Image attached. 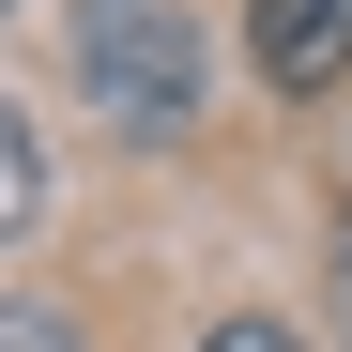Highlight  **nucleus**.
Masks as SVG:
<instances>
[{
    "label": "nucleus",
    "instance_id": "423d86ee",
    "mask_svg": "<svg viewBox=\"0 0 352 352\" xmlns=\"http://www.w3.org/2000/svg\"><path fill=\"white\" fill-rule=\"evenodd\" d=\"M0 16H16V0H0Z\"/></svg>",
    "mask_w": 352,
    "mask_h": 352
},
{
    "label": "nucleus",
    "instance_id": "0eeeda50",
    "mask_svg": "<svg viewBox=\"0 0 352 352\" xmlns=\"http://www.w3.org/2000/svg\"><path fill=\"white\" fill-rule=\"evenodd\" d=\"M337 276H352V261H337Z\"/></svg>",
    "mask_w": 352,
    "mask_h": 352
},
{
    "label": "nucleus",
    "instance_id": "f257e3e1",
    "mask_svg": "<svg viewBox=\"0 0 352 352\" xmlns=\"http://www.w3.org/2000/svg\"><path fill=\"white\" fill-rule=\"evenodd\" d=\"M62 46H77V92L123 138H184L199 123V16L184 0H77Z\"/></svg>",
    "mask_w": 352,
    "mask_h": 352
},
{
    "label": "nucleus",
    "instance_id": "20e7f679",
    "mask_svg": "<svg viewBox=\"0 0 352 352\" xmlns=\"http://www.w3.org/2000/svg\"><path fill=\"white\" fill-rule=\"evenodd\" d=\"M0 352H92V337H77L62 307H0Z\"/></svg>",
    "mask_w": 352,
    "mask_h": 352
},
{
    "label": "nucleus",
    "instance_id": "f03ea898",
    "mask_svg": "<svg viewBox=\"0 0 352 352\" xmlns=\"http://www.w3.org/2000/svg\"><path fill=\"white\" fill-rule=\"evenodd\" d=\"M245 62L276 92H337L352 77V0H245Z\"/></svg>",
    "mask_w": 352,
    "mask_h": 352
},
{
    "label": "nucleus",
    "instance_id": "7ed1b4c3",
    "mask_svg": "<svg viewBox=\"0 0 352 352\" xmlns=\"http://www.w3.org/2000/svg\"><path fill=\"white\" fill-rule=\"evenodd\" d=\"M31 199H46V153H31V123H16V107H0V245L31 230Z\"/></svg>",
    "mask_w": 352,
    "mask_h": 352
},
{
    "label": "nucleus",
    "instance_id": "39448f33",
    "mask_svg": "<svg viewBox=\"0 0 352 352\" xmlns=\"http://www.w3.org/2000/svg\"><path fill=\"white\" fill-rule=\"evenodd\" d=\"M199 352H307V337H291V322H214Z\"/></svg>",
    "mask_w": 352,
    "mask_h": 352
}]
</instances>
